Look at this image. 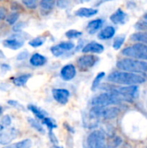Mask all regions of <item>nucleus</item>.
<instances>
[{
  "label": "nucleus",
  "instance_id": "obj_1",
  "mask_svg": "<svg viewBox=\"0 0 147 148\" xmlns=\"http://www.w3.org/2000/svg\"><path fill=\"white\" fill-rule=\"evenodd\" d=\"M107 81L116 84L132 86L142 84L146 82V79L139 74L127 71H114L107 76Z\"/></svg>",
  "mask_w": 147,
  "mask_h": 148
},
{
  "label": "nucleus",
  "instance_id": "obj_2",
  "mask_svg": "<svg viewBox=\"0 0 147 148\" xmlns=\"http://www.w3.org/2000/svg\"><path fill=\"white\" fill-rule=\"evenodd\" d=\"M122 101H126V100L119 93L110 88L107 92L100 94L94 97L91 101V105L93 107H109L112 105L120 104Z\"/></svg>",
  "mask_w": 147,
  "mask_h": 148
},
{
  "label": "nucleus",
  "instance_id": "obj_3",
  "mask_svg": "<svg viewBox=\"0 0 147 148\" xmlns=\"http://www.w3.org/2000/svg\"><path fill=\"white\" fill-rule=\"evenodd\" d=\"M117 68L132 73H147V62L133 58H125L117 62Z\"/></svg>",
  "mask_w": 147,
  "mask_h": 148
},
{
  "label": "nucleus",
  "instance_id": "obj_4",
  "mask_svg": "<svg viewBox=\"0 0 147 148\" xmlns=\"http://www.w3.org/2000/svg\"><path fill=\"white\" fill-rule=\"evenodd\" d=\"M122 55L130 58L147 62V45L137 42L132 46L125 48L122 50Z\"/></svg>",
  "mask_w": 147,
  "mask_h": 148
},
{
  "label": "nucleus",
  "instance_id": "obj_5",
  "mask_svg": "<svg viewBox=\"0 0 147 148\" xmlns=\"http://www.w3.org/2000/svg\"><path fill=\"white\" fill-rule=\"evenodd\" d=\"M83 147L84 148H106L107 141L105 134L101 130L91 132L87 137Z\"/></svg>",
  "mask_w": 147,
  "mask_h": 148
},
{
  "label": "nucleus",
  "instance_id": "obj_6",
  "mask_svg": "<svg viewBox=\"0 0 147 148\" xmlns=\"http://www.w3.org/2000/svg\"><path fill=\"white\" fill-rule=\"evenodd\" d=\"M89 114L92 118L112 120L120 114V109L114 107H93Z\"/></svg>",
  "mask_w": 147,
  "mask_h": 148
},
{
  "label": "nucleus",
  "instance_id": "obj_7",
  "mask_svg": "<svg viewBox=\"0 0 147 148\" xmlns=\"http://www.w3.org/2000/svg\"><path fill=\"white\" fill-rule=\"evenodd\" d=\"M111 88L116 91L117 93H119L120 95H122L126 100V101H131L132 100L137 98L139 95V87L136 85Z\"/></svg>",
  "mask_w": 147,
  "mask_h": 148
},
{
  "label": "nucleus",
  "instance_id": "obj_8",
  "mask_svg": "<svg viewBox=\"0 0 147 148\" xmlns=\"http://www.w3.org/2000/svg\"><path fill=\"white\" fill-rule=\"evenodd\" d=\"M99 58L94 55H83L77 60V66L81 71H87L93 68L98 62Z\"/></svg>",
  "mask_w": 147,
  "mask_h": 148
},
{
  "label": "nucleus",
  "instance_id": "obj_9",
  "mask_svg": "<svg viewBox=\"0 0 147 148\" xmlns=\"http://www.w3.org/2000/svg\"><path fill=\"white\" fill-rule=\"evenodd\" d=\"M74 48H75V43L73 42H70V41L62 42L51 47L50 51L55 56L59 57V56H62V55H64L65 53L70 51Z\"/></svg>",
  "mask_w": 147,
  "mask_h": 148
},
{
  "label": "nucleus",
  "instance_id": "obj_10",
  "mask_svg": "<svg viewBox=\"0 0 147 148\" xmlns=\"http://www.w3.org/2000/svg\"><path fill=\"white\" fill-rule=\"evenodd\" d=\"M52 95L55 101L62 105H65L68 101L70 93L65 88H54L52 90Z\"/></svg>",
  "mask_w": 147,
  "mask_h": 148
},
{
  "label": "nucleus",
  "instance_id": "obj_11",
  "mask_svg": "<svg viewBox=\"0 0 147 148\" xmlns=\"http://www.w3.org/2000/svg\"><path fill=\"white\" fill-rule=\"evenodd\" d=\"M17 132L15 128H4L0 132V144L8 145L16 137Z\"/></svg>",
  "mask_w": 147,
  "mask_h": 148
},
{
  "label": "nucleus",
  "instance_id": "obj_12",
  "mask_svg": "<svg viewBox=\"0 0 147 148\" xmlns=\"http://www.w3.org/2000/svg\"><path fill=\"white\" fill-rule=\"evenodd\" d=\"M60 75L63 81H71L76 75V69L73 64H67L62 68Z\"/></svg>",
  "mask_w": 147,
  "mask_h": 148
},
{
  "label": "nucleus",
  "instance_id": "obj_13",
  "mask_svg": "<svg viewBox=\"0 0 147 148\" xmlns=\"http://www.w3.org/2000/svg\"><path fill=\"white\" fill-rule=\"evenodd\" d=\"M103 51H104V46L99 42H88L82 49V52L86 53V54H88V53H90V54H101Z\"/></svg>",
  "mask_w": 147,
  "mask_h": 148
},
{
  "label": "nucleus",
  "instance_id": "obj_14",
  "mask_svg": "<svg viewBox=\"0 0 147 148\" xmlns=\"http://www.w3.org/2000/svg\"><path fill=\"white\" fill-rule=\"evenodd\" d=\"M115 28L113 26H107L103 28L98 34V38L101 40H109L112 39L115 35Z\"/></svg>",
  "mask_w": 147,
  "mask_h": 148
},
{
  "label": "nucleus",
  "instance_id": "obj_15",
  "mask_svg": "<svg viewBox=\"0 0 147 148\" xmlns=\"http://www.w3.org/2000/svg\"><path fill=\"white\" fill-rule=\"evenodd\" d=\"M126 13L121 9H118L115 12H113L110 16V20L114 24H122L126 22Z\"/></svg>",
  "mask_w": 147,
  "mask_h": 148
},
{
  "label": "nucleus",
  "instance_id": "obj_16",
  "mask_svg": "<svg viewBox=\"0 0 147 148\" xmlns=\"http://www.w3.org/2000/svg\"><path fill=\"white\" fill-rule=\"evenodd\" d=\"M102 25H103V20L102 19H101V18L94 19V20H92L88 23V24L87 26V30H88V34L93 35V34L96 33L99 29H101Z\"/></svg>",
  "mask_w": 147,
  "mask_h": 148
},
{
  "label": "nucleus",
  "instance_id": "obj_17",
  "mask_svg": "<svg viewBox=\"0 0 147 148\" xmlns=\"http://www.w3.org/2000/svg\"><path fill=\"white\" fill-rule=\"evenodd\" d=\"M23 43L24 42L21 39H7V40H4L3 42L4 47L10 49H14V50L22 48L23 46Z\"/></svg>",
  "mask_w": 147,
  "mask_h": 148
},
{
  "label": "nucleus",
  "instance_id": "obj_18",
  "mask_svg": "<svg viewBox=\"0 0 147 148\" xmlns=\"http://www.w3.org/2000/svg\"><path fill=\"white\" fill-rule=\"evenodd\" d=\"M29 62L34 67H41V66H43L47 62V58L39 53H35L30 57Z\"/></svg>",
  "mask_w": 147,
  "mask_h": 148
},
{
  "label": "nucleus",
  "instance_id": "obj_19",
  "mask_svg": "<svg viewBox=\"0 0 147 148\" xmlns=\"http://www.w3.org/2000/svg\"><path fill=\"white\" fill-rule=\"evenodd\" d=\"M98 13V10L97 9H94V8H80L79 10H76L75 15L80 16V17H91L95 16Z\"/></svg>",
  "mask_w": 147,
  "mask_h": 148
},
{
  "label": "nucleus",
  "instance_id": "obj_20",
  "mask_svg": "<svg viewBox=\"0 0 147 148\" xmlns=\"http://www.w3.org/2000/svg\"><path fill=\"white\" fill-rule=\"evenodd\" d=\"M28 109L38 119L41 121H43L46 117H48V114L46 111H44L43 109L35 106V105H29L28 106Z\"/></svg>",
  "mask_w": 147,
  "mask_h": 148
},
{
  "label": "nucleus",
  "instance_id": "obj_21",
  "mask_svg": "<svg viewBox=\"0 0 147 148\" xmlns=\"http://www.w3.org/2000/svg\"><path fill=\"white\" fill-rule=\"evenodd\" d=\"M30 77H31V75L30 74L22 75H19L17 77L12 78V82L16 87H23V86H24L27 83V82L29 81V79Z\"/></svg>",
  "mask_w": 147,
  "mask_h": 148
},
{
  "label": "nucleus",
  "instance_id": "obj_22",
  "mask_svg": "<svg viewBox=\"0 0 147 148\" xmlns=\"http://www.w3.org/2000/svg\"><path fill=\"white\" fill-rule=\"evenodd\" d=\"M32 147V141L29 139L21 140L19 142L11 144L10 146H7L4 148H30Z\"/></svg>",
  "mask_w": 147,
  "mask_h": 148
},
{
  "label": "nucleus",
  "instance_id": "obj_23",
  "mask_svg": "<svg viewBox=\"0 0 147 148\" xmlns=\"http://www.w3.org/2000/svg\"><path fill=\"white\" fill-rule=\"evenodd\" d=\"M131 38L135 41V42H141V43H144V44H146L147 45V33L145 32H138V33H135L133 34Z\"/></svg>",
  "mask_w": 147,
  "mask_h": 148
},
{
  "label": "nucleus",
  "instance_id": "obj_24",
  "mask_svg": "<svg viewBox=\"0 0 147 148\" xmlns=\"http://www.w3.org/2000/svg\"><path fill=\"white\" fill-rule=\"evenodd\" d=\"M28 122H29V125H30L34 129H36L37 132H39V133H41V134H44V133H45V131H44L42 126L37 121H36L35 119L28 118Z\"/></svg>",
  "mask_w": 147,
  "mask_h": 148
},
{
  "label": "nucleus",
  "instance_id": "obj_25",
  "mask_svg": "<svg viewBox=\"0 0 147 148\" xmlns=\"http://www.w3.org/2000/svg\"><path fill=\"white\" fill-rule=\"evenodd\" d=\"M42 123L44 125H46V127L49 129V132H51V131H53V129L57 127V124H56L55 121L52 118H49V117H46L42 121Z\"/></svg>",
  "mask_w": 147,
  "mask_h": 148
},
{
  "label": "nucleus",
  "instance_id": "obj_26",
  "mask_svg": "<svg viewBox=\"0 0 147 148\" xmlns=\"http://www.w3.org/2000/svg\"><path fill=\"white\" fill-rule=\"evenodd\" d=\"M40 7L44 10H50L55 6V0H41Z\"/></svg>",
  "mask_w": 147,
  "mask_h": 148
},
{
  "label": "nucleus",
  "instance_id": "obj_27",
  "mask_svg": "<svg viewBox=\"0 0 147 148\" xmlns=\"http://www.w3.org/2000/svg\"><path fill=\"white\" fill-rule=\"evenodd\" d=\"M125 40H126V36H124V35L117 36V37L114 39V41H113V48L114 49H116V50L120 49L122 47V45L124 44Z\"/></svg>",
  "mask_w": 147,
  "mask_h": 148
},
{
  "label": "nucleus",
  "instance_id": "obj_28",
  "mask_svg": "<svg viewBox=\"0 0 147 148\" xmlns=\"http://www.w3.org/2000/svg\"><path fill=\"white\" fill-rule=\"evenodd\" d=\"M105 75H106L105 72H100V73L96 75V77L94 78V82H93V84H92V90H95V89L99 87L101 82L102 81V79H104Z\"/></svg>",
  "mask_w": 147,
  "mask_h": 148
},
{
  "label": "nucleus",
  "instance_id": "obj_29",
  "mask_svg": "<svg viewBox=\"0 0 147 148\" xmlns=\"http://www.w3.org/2000/svg\"><path fill=\"white\" fill-rule=\"evenodd\" d=\"M65 35L68 39H77L82 36V32L76 29H69L66 32Z\"/></svg>",
  "mask_w": 147,
  "mask_h": 148
},
{
  "label": "nucleus",
  "instance_id": "obj_30",
  "mask_svg": "<svg viewBox=\"0 0 147 148\" xmlns=\"http://www.w3.org/2000/svg\"><path fill=\"white\" fill-rule=\"evenodd\" d=\"M44 40L45 39L42 38V37H36V38H34L31 41H29V44L30 46H32L33 48H37V47L42 46L44 43Z\"/></svg>",
  "mask_w": 147,
  "mask_h": 148
},
{
  "label": "nucleus",
  "instance_id": "obj_31",
  "mask_svg": "<svg viewBox=\"0 0 147 148\" xmlns=\"http://www.w3.org/2000/svg\"><path fill=\"white\" fill-rule=\"evenodd\" d=\"M11 124V119L9 115H4L0 122V130L7 128Z\"/></svg>",
  "mask_w": 147,
  "mask_h": 148
},
{
  "label": "nucleus",
  "instance_id": "obj_32",
  "mask_svg": "<svg viewBox=\"0 0 147 148\" xmlns=\"http://www.w3.org/2000/svg\"><path fill=\"white\" fill-rule=\"evenodd\" d=\"M18 17H19V14L17 12H12L7 16L6 21L10 25H13L18 20Z\"/></svg>",
  "mask_w": 147,
  "mask_h": 148
},
{
  "label": "nucleus",
  "instance_id": "obj_33",
  "mask_svg": "<svg viewBox=\"0 0 147 148\" xmlns=\"http://www.w3.org/2000/svg\"><path fill=\"white\" fill-rule=\"evenodd\" d=\"M23 4L29 9H35L36 7V3L38 0H22Z\"/></svg>",
  "mask_w": 147,
  "mask_h": 148
},
{
  "label": "nucleus",
  "instance_id": "obj_34",
  "mask_svg": "<svg viewBox=\"0 0 147 148\" xmlns=\"http://www.w3.org/2000/svg\"><path fill=\"white\" fill-rule=\"evenodd\" d=\"M70 0H57V6L59 8H66L68 6Z\"/></svg>",
  "mask_w": 147,
  "mask_h": 148
},
{
  "label": "nucleus",
  "instance_id": "obj_35",
  "mask_svg": "<svg viewBox=\"0 0 147 148\" xmlns=\"http://www.w3.org/2000/svg\"><path fill=\"white\" fill-rule=\"evenodd\" d=\"M8 104L10 105L11 107H14V108H21V105L17 101H16L10 100V101H8Z\"/></svg>",
  "mask_w": 147,
  "mask_h": 148
},
{
  "label": "nucleus",
  "instance_id": "obj_36",
  "mask_svg": "<svg viewBox=\"0 0 147 148\" xmlns=\"http://www.w3.org/2000/svg\"><path fill=\"white\" fill-rule=\"evenodd\" d=\"M6 13H7L6 10H5L3 7H0V20H2V19H4V18H5V16H6Z\"/></svg>",
  "mask_w": 147,
  "mask_h": 148
},
{
  "label": "nucleus",
  "instance_id": "obj_37",
  "mask_svg": "<svg viewBox=\"0 0 147 148\" xmlns=\"http://www.w3.org/2000/svg\"><path fill=\"white\" fill-rule=\"evenodd\" d=\"M27 56H28V52H27V51H23V52L20 53V54L17 56V59H18V60H23V59H25Z\"/></svg>",
  "mask_w": 147,
  "mask_h": 148
},
{
  "label": "nucleus",
  "instance_id": "obj_38",
  "mask_svg": "<svg viewBox=\"0 0 147 148\" xmlns=\"http://www.w3.org/2000/svg\"><path fill=\"white\" fill-rule=\"evenodd\" d=\"M2 57H3V52L0 50V58H2Z\"/></svg>",
  "mask_w": 147,
  "mask_h": 148
},
{
  "label": "nucleus",
  "instance_id": "obj_39",
  "mask_svg": "<svg viewBox=\"0 0 147 148\" xmlns=\"http://www.w3.org/2000/svg\"><path fill=\"white\" fill-rule=\"evenodd\" d=\"M81 2H88V1H90V0H81Z\"/></svg>",
  "mask_w": 147,
  "mask_h": 148
},
{
  "label": "nucleus",
  "instance_id": "obj_40",
  "mask_svg": "<svg viewBox=\"0 0 147 148\" xmlns=\"http://www.w3.org/2000/svg\"><path fill=\"white\" fill-rule=\"evenodd\" d=\"M1 114H2V108L0 107V115H1Z\"/></svg>",
  "mask_w": 147,
  "mask_h": 148
},
{
  "label": "nucleus",
  "instance_id": "obj_41",
  "mask_svg": "<svg viewBox=\"0 0 147 148\" xmlns=\"http://www.w3.org/2000/svg\"><path fill=\"white\" fill-rule=\"evenodd\" d=\"M104 1H111V0H104Z\"/></svg>",
  "mask_w": 147,
  "mask_h": 148
}]
</instances>
